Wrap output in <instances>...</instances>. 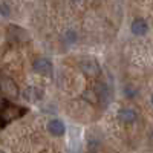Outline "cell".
I'll use <instances>...</instances> for the list:
<instances>
[{"label": "cell", "instance_id": "cell-7", "mask_svg": "<svg viewBox=\"0 0 153 153\" xmlns=\"http://www.w3.org/2000/svg\"><path fill=\"white\" fill-rule=\"evenodd\" d=\"M149 29V25L144 19H135L130 25V31L133 35H144Z\"/></svg>", "mask_w": 153, "mask_h": 153}, {"label": "cell", "instance_id": "cell-2", "mask_svg": "<svg viewBox=\"0 0 153 153\" xmlns=\"http://www.w3.org/2000/svg\"><path fill=\"white\" fill-rule=\"evenodd\" d=\"M80 68L83 71V74L89 78H95V76L100 75L101 69H100V65L95 58H83L80 61Z\"/></svg>", "mask_w": 153, "mask_h": 153}, {"label": "cell", "instance_id": "cell-12", "mask_svg": "<svg viewBox=\"0 0 153 153\" xmlns=\"http://www.w3.org/2000/svg\"><path fill=\"white\" fill-rule=\"evenodd\" d=\"M0 153H5V152H3V150H0Z\"/></svg>", "mask_w": 153, "mask_h": 153}, {"label": "cell", "instance_id": "cell-4", "mask_svg": "<svg viewBox=\"0 0 153 153\" xmlns=\"http://www.w3.org/2000/svg\"><path fill=\"white\" fill-rule=\"evenodd\" d=\"M23 97H25V100H28L29 103H38V101L43 100L45 92H43V89L38 87V86H29L23 91Z\"/></svg>", "mask_w": 153, "mask_h": 153}, {"label": "cell", "instance_id": "cell-3", "mask_svg": "<svg viewBox=\"0 0 153 153\" xmlns=\"http://www.w3.org/2000/svg\"><path fill=\"white\" fill-rule=\"evenodd\" d=\"M92 92H94V95L97 97V100L103 106H107L109 104V101H110V91H109V87L104 83H101V81L95 83Z\"/></svg>", "mask_w": 153, "mask_h": 153}, {"label": "cell", "instance_id": "cell-10", "mask_svg": "<svg viewBox=\"0 0 153 153\" xmlns=\"http://www.w3.org/2000/svg\"><path fill=\"white\" fill-rule=\"evenodd\" d=\"M0 14H2V16H8V14H9V8H8V5L0 3Z\"/></svg>", "mask_w": 153, "mask_h": 153}, {"label": "cell", "instance_id": "cell-8", "mask_svg": "<svg viewBox=\"0 0 153 153\" xmlns=\"http://www.w3.org/2000/svg\"><path fill=\"white\" fill-rule=\"evenodd\" d=\"M76 40H78V34H76L75 29H68L65 32V42L69 43V45H74Z\"/></svg>", "mask_w": 153, "mask_h": 153}, {"label": "cell", "instance_id": "cell-9", "mask_svg": "<svg viewBox=\"0 0 153 153\" xmlns=\"http://www.w3.org/2000/svg\"><path fill=\"white\" fill-rule=\"evenodd\" d=\"M124 94H126V97H127V98H133V97L138 94V91H136V89H135L133 86H126Z\"/></svg>", "mask_w": 153, "mask_h": 153}, {"label": "cell", "instance_id": "cell-1", "mask_svg": "<svg viewBox=\"0 0 153 153\" xmlns=\"http://www.w3.org/2000/svg\"><path fill=\"white\" fill-rule=\"evenodd\" d=\"M32 69L35 74L38 75H43V76H52V72H54V65L49 58H35L32 61Z\"/></svg>", "mask_w": 153, "mask_h": 153}, {"label": "cell", "instance_id": "cell-11", "mask_svg": "<svg viewBox=\"0 0 153 153\" xmlns=\"http://www.w3.org/2000/svg\"><path fill=\"white\" fill-rule=\"evenodd\" d=\"M72 2H80V0H72Z\"/></svg>", "mask_w": 153, "mask_h": 153}, {"label": "cell", "instance_id": "cell-5", "mask_svg": "<svg viewBox=\"0 0 153 153\" xmlns=\"http://www.w3.org/2000/svg\"><path fill=\"white\" fill-rule=\"evenodd\" d=\"M48 132L52 136H63L66 133V126H65V123H63L61 120L54 118V120H51L48 123Z\"/></svg>", "mask_w": 153, "mask_h": 153}, {"label": "cell", "instance_id": "cell-6", "mask_svg": "<svg viewBox=\"0 0 153 153\" xmlns=\"http://www.w3.org/2000/svg\"><path fill=\"white\" fill-rule=\"evenodd\" d=\"M138 118V113L135 109H130V107H123L118 110V120L124 124H133Z\"/></svg>", "mask_w": 153, "mask_h": 153}]
</instances>
